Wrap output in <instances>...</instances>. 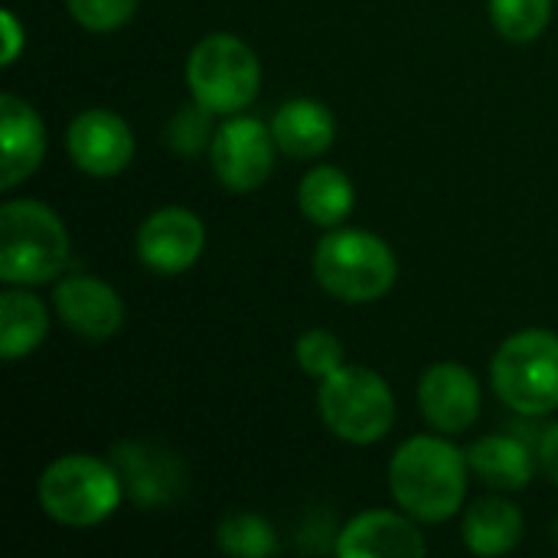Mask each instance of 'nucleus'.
I'll return each mask as SVG.
<instances>
[{
	"instance_id": "21",
	"label": "nucleus",
	"mask_w": 558,
	"mask_h": 558,
	"mask_svg": "<svg viewBox=\"0 0 558 558\" xmlns=\"http://www.w3.org/2000/svg\"><path fill=\"white\" fill-rule=\"evenodd\" d=\"M553 20V0H490V23L510 43H533Z\"/></svg>"
},
{
	"instance_id": "8",
	"label": "nucleus",
	"mask_w": 558,
	"mask_h": 558,
	"mask_svg": "<svg viewBox=\"0 0 558 558\" xmlns=\"http://www.w3.org/2000/svg\"><path fill=\"white\" fill-rule=\"evenodd\" d=\"M275 147L271 128L258 118L229 114L209 141V163L229 193H255L275 170Z\"/></svg>"
},
{
	"instance_id": "26",
	"label": "nucleus",
	"mask_w": 558,
	"mask_h": 558,
	"mask_svg": "<svg viewBox=\"0 0 558 558\" xmlns=\"http://www.w3.org/2000/svg\"><path fill=\"white\" fill-rule=\"evenodd\" d=\"M539 464L549 474V481L558 484V425H553L539 441Z\"/></svg>"
},
{
	"instance_id": "15",
	"label": "nucleus",
	"mask_w": 558,
	"mask_h": 558,
	"mask_svg": "<svg viewBox=\"0 0 558 558\" xmlns=\"http://www.w3.org/2000/svg\"><path fill=\"white\" fill-rule=\"evenodd\" d=\"M271 134L281 154L294 160H314L333 147L337 118L324 101L314 98H291L275 111Z\"/></svg>"
},
{
	"instance_id": "20",
	"label": "nucleus",
	"mask_w": 558,
	"mask_h": 558,
	"mask_svg": "<svg viewBox=\"0 0 558 558\" xmlns=\"http://www.w3.org/2000/svg\"><path fill=\"white\" fill-rule=\"evenodd\" d=\"M216 543L226 556L235 558H268L278 553V533L258 513H229L216 530Z\"/></svg>"
},
{
	"instance_id": "17",
	"label": "nucleus",
	"mask_w": 558,
	"mask_h": 558,
	"mask_svg": "<svg viewBox=\"0 0 558 558\" xmlns=\"http://www.w3.org/2000/svg\"><path fill=\"white\" fill-rule=\"evenodd\" d=\"M49 333L46 304L20 284L0 294V360L16 363L29 356Z\"/></svg>"
},
{
	"instance_id": "4",
	"label": "nucleus",
	"mask_w": 558,
	"mask_h": 558,
	"mask_svg": "<svg viewBox=\"0 0 558 558\" xmlns=\"http://www.w3.org/2000/svg\"><path fill=\"white\" fill-rule=\"evenodd\" d=\"M36 494L49 520L88 530L121 507V477L95 454H62L39 474Z\"/></svg>"
},
{
	"instance_id": "11",
	"label": "nucleus",
	"mask_w": 558,
	"mask_h": 558,
	"mask_svg": "<svg viewBox=\"0 0 558 558\" xmlns=\"http://www.w3.org/2000/svg\"><path fill=\"white\" fill-rule=\"evenodd\" d=\"M425 422L441 435H461L481 418V383L461 363H435L418 379Z\"/></svg>"
},
{
	"instance_id": "22",
	"label": "nucleus",
	"mask_w": 558,
	"mask_h": 558,
	"mask_svg": "<svg viewBox=\"0 0 558 558\" xmlns=\"http://www.w3.org/2000/svg\"><path fill=\"white\" fill-rule=\"evenodd\" d=\"M294 356H298V366L311 376V379H327L333 369L343 366V343L340 337H333L330 330H304L298 337V347H294Z\"/></svg>"
},
{
	"instance_id": "6",
	"label": "nucleus",
	"mask_w": 558,
	"mask_h": 558,
	"mask_svg": "<svg viewBox=\"0 0 558 558\" xmlns=\"http://www.w3.org/2000/svg\"><path fill=\"white\" fill-rule=\"evenodd\" d=\"M317 409L330 435L350 445H376L396 425V396L389 383L366 366H340L320 379Z\"/></svg>"
},
{
	"instance_id": "23",
	"label": "nucleus",
	"mask_w": 558,
	"mask_h": 558,
	"mask_svg": "<svg viewBox=\"0 0 558 558\" xmlns=\"http://www.w3.org/2000/svg\"><path fill=\"white\" fill-rule=\"evenodd\" d=\"M65 7H69V16L82 29H88V33H114L134 16L137 0H65Z\"/></svg>"
},
{
	"instance_id": "5",
	"label": "nucleus",
	"mask_w": 558,
	"mask_h": 558,
	"mask_svg": "<svg viewBox=\"0 0 558 558\" xmlns=\"http://www.w3.org/2000/svg\"><path fill=\"white\" fill-rule=\"evenodd\" d=\"M186 85L193 101L209 114H239L262 88V62L245 39L209 33L186 59Z\"/></svg>"
},
{
	"instance_id": "7",
	"label": "nucleus",
	"mask_w": 558,
	"mask_h": 558,
	"mask_svg": "<svg viewBox=\"0 0 558 558\" xmlns=\"http://www.w3.org/2000/svg\"><path fill=\"white\" fill-rule=\"evenodd\" d=\"M490 386L520 415L558 409V337L549 330L513 333L490 360Z\"/></svg>"
},
{
	"instance_id": "1",
	"label": "nucleus",
	"mask_w": 558,
	"mask_h": 558,
	"mask_svg": "<svg viewBox=\"0 0 558 558\" xmlns=\"http://www.w3.org/2000/svg\"><path fill=\"white\" fill-rule=\"evenodd\" d=\"M468 451L445 435H415L389 461V494L418 523L451 520L468 497Z\"/></svg>"
},
{
	"instance_id": "25",
	"label": "nucleus",
	"mask_w": 558,
	"mask_h": 558,
	"mask_svg": "<svg viewBox=\"0 0 558 558\" xmlns=\"http://www.w3.org/2000/svg\"><path fill=\"white\" fill-rule=\"evenodd\" d=\"M23 43H26V36H23L20 20L13 16V10H3V65H13L16 62Z\"/></svg>"
},
{
	"instance_id": "16",
	"label": "nucleus",
	"mask_w": 558,
	"mask_h": 558,
	"mask_svg": "<svg viewBox=\"0 0 558 558\" xmlns=\"http://www.w3.org/2000/svg\"><path fill=\"white\" fill-rule=\"evenodd\" d=\"M523 513L517 504L504 500V497H484L477 504H471L468 517H464V546L474 556L494 558L507 556L517 549V543L523 539Z\"/></svg>"
},
{
	"instance_id": "18",
	"label": "nucleus",
	"mask_w": 558,
	"mask_h": 558,
	"mask_svg": "<svg viewBox=\"0 0 558 558\" xmlns=\"http://www.w3.org/2000/svg\"><path fill=\"white\" fill-rule=\"evenodd\" d=\"M471 471L497 490H523L533 481V454L510 435H484L468 448Z\"/></svg>"
},
{
	"instance_id": "12",
	"label": "nucleus",
	"mask_w": 558,
	"mask_h": 558,
	"mask_svg": "<svg viewBox=\"0 0 558 558\" xmlns=\"http://www.w3.org/2000/svg\"><path fill=\"white\" fill-rule=\"evenodd\" d=\"M52 307L59 320L85 337V340H108L124 327V301L121 294L92 275H69L52 291Z\"/></svg>"
},
{
	"instance_id": "24",
	"label": "nucleus",
	"mask_w": 558,
	"mask_h": 558,
	"mask_svg": "<svg viewBox=\"0 0 558 558\" xmlns=\"http://www.w3.org/2000/svg\"><path fill=\"white\" fill-rule=\"evenodd\" d=\"M209 111L206 108H186V111H177L173 121L167 124V144L177 150V154H196L209 144Z\"/></svg>"
},
{
	"instance_id": "13",
	"label": "nucleus",
	"mask_w": 558,
	"mask_h": 558,
	"mask_svg": "<svg viewBox=\"0 0 558 558\" xmlns=\"http://www.w3.org/2000/svg\"><path fill=\"white\" fill-rule=\"evenodd\" d=\"M46 157V124L36 114V108L13 95H0V186L13 190L26 177L36 173V167Z\"/></svg>"
},
{
	"instance_id": "14",
	"label": "nucleus",
	"mask_w": 558,
	"mask_h": 558,
	"mask_svg": "<svg viewBox=\"0 0 558 558\" xmlns=\"http://www.w3.org/2000/svg\"><path fill=\"white\" fill-rule=\"evenodd\" d=\"M337 553L343 558H422L428 543L409 513L369 510L343 526Z\"/></svg>"
},
{
	"instance_id": "3",
	"label": "nucleus",
	"mask_w": 558,
	"mask_h": 558,
	"mask_svg": "<svg viewBox=\"0 0 558 558\" xmlns=\"http://www.w3.org/2000/svg\"><path fill=\"white\" fill-rule=\"evenodd\" d=\"M314 278L343 304H373L392 291L399 258L376 232L337 226L314 248Z\"/></svg>"
},
{
	"instance_id": "10",
	"label": "nucleus",
	"mask_w": 558,
	"mask_h": 558,
	"mask_svg": "<svg viewBox=\"0 0 558 558\" xmlns=\"http://www.w3.org/2000/svg\"><path fill=\"white\" fill-rule=\"evenodd\" d=\"M65 150L72 163L88 177H118L134 157V131L111 108L78 111L65 131Z\"/></svg>"
},
{
	"instance_id": "19",
	"label": "nucleus",
	"mask_w": 558,
	"mask_h": 558,
	"mask_svg": "<svg viewBox=\"0 0 558 558\" xmlns=\"http://www.w3.org/2000/svg\"><path fill=\"white\" fill-rule=\"evenodd\" d=\"M356 190L340 167H314L298 186V206L307 222L320 229H337L353 213Z\"/></svg>"
},
{
	"instance_id": "2",
	"label": "nucleus",
	"mask_w": 558,
	"mask_h": 558,
	"mask_svg": "<svg viewBox=\"0 0 558 558\" xmlns=\"http://www.w3.org/2000/svg\"><path fill=\"white\" fill-rule=\"evenodd\" d=\"M69 262V232L59 213L39 199H7L0 206V281L49 284Z\"/></svg>"
},
{
	"instance_id": "9",
	"label": "nucleus",
	"mask_w": 558,
	"mask_h": 558,
	"mask_svg": "<svg viewBox=\"0 0 558 558\" xmlns=\"http://www.w3.org/2000/svg\"><path fill=\"white\" fill-rule=\"evenodd\" d=\"M206 248V226L186 206L154 209L137 229V258L154 275L190 271Z\"/></svg>"
}]
</instances>
